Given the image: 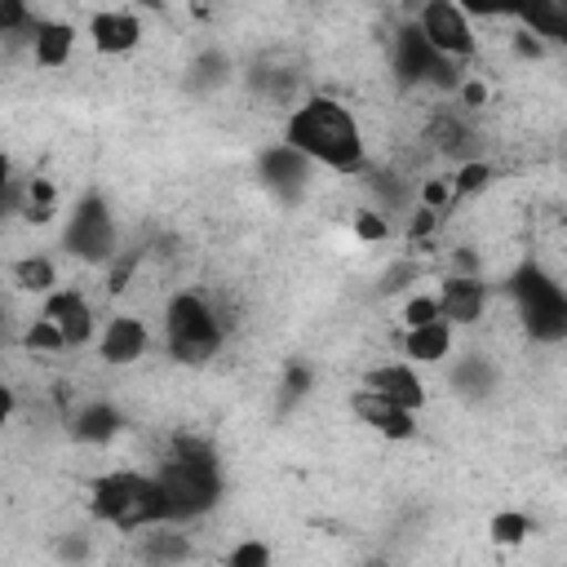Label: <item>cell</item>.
<instances>
[{"label":"cell","instance_id":"25","mask_svg":"<svg viewBox=\"0 0 567 567\" xmlns=\"http://www.w3.org/2000/svg\"><path fill=\"white\" fill-rule=\"evenodd\" d=\"M151 554L155 558H186V540L182 536H155L151 540Z\"/></svg>","mask_w":567,"mask_h":567},{"label":"cell","instance_id":"5","mask_svg":"<svg viewBox=\"0 0 567 567\" xmlns=\"http://www.w3.org/2000/svg\"><path fill=\"white\" fill-rule=\"evenodd\" d=\"M514 301L523 310V323L536 341H563L567 337V292L540 275L536 266L514 275Z\"/></svg>","mask_w":567,"mask_h":567},{"label":"cell","instance_id":"21","mask_svg":"<svg viewBox=\"0 0 567 567\" xmlns=\"http://www.w3.org/2000/svg\"><path fill=\"white\" fill-rule=\"evenodd\" d=\"M226 567H270V549L261 540H239L226 558Z\"/></svg>","mask_w":567,"mask_h":567},{"label":"cell","instance_id":"26","mask_svg":"<svg viewBox=\"0 0 567 567\" xmlns=\"http://www.w3.org/2000/svg\"><path fill=\"white\" fill-rule=\"evenodd\" d=\"M27 199H31V208H49V204H53V186H49L44 177H35V182L27 186Z\"/></svg>","mask_w":567,"mask_h":567},{"label":"cell","instance_id":"23","mask_svg":"<svg viewBox=\"0 0 567 567\" xmlns=\"http://www.w3.org/2000/svg\"><path fill=\"white\" fill-rule=\"evenodd\" d=\"M487 177H492L487 164H461V173L452 177V190H456V195H474V190L487 186Z\"/></svg>","mask_w":567,"mask_h":567},{"label":"cell","instance_id":"16","mask_svg":"<svg viewBox=\"0 0 567 567\" xmlns=\"http://www.w3.org/2000/svg\"><path fill=\"white\" fill-rule=\"evenodd\" d=\"M403 350H408V359H416V363H439V359H447V350H452V323H425V328H408V337H403Z\"/></svg>","mask_w":567,"mask_h":567},{"label":"cell","instance_id":"29","mask_svg":"<svg viewBox=\"0 0 567 567\" xmlns=\"http://www.w3.org/2000/svg\"><path fill=\"white\" fill-rule=\"evenodd\" d=\"M430 230H434V208H421V213L412 217L408 235H412V239H421V235H430Z\"/></svg>","mask_w":567,"mask_h":567},{"label":"cell","instance_id":"11","mask_svg":"<svg viewBox=\"0 0 567 567\" xmlns=\"http://www.w3.org/2000/svg\"><path fill=\"white\" fill-rule=\"evenodd\" d=\"M394 66L403 80H434L443 71V58L430 49V40L421 35V27H403L394 35Z\"/></svg>","mask_w":567,"mask_h":567},{"label":"cell","instance_id":"7","mask_svg":"<svg viewBox=\"0 0 567 567\" xmlns=\"http://www.w3.org/2000/svg\"><path fill=\"white\" fill-rule=\"evenodd\" d=\"M66 248L80 252L84 261H106L115 252V226H111V213H106V204L97 195L80 199V208L71 213Z\"/></svg>","mask_w":567,"mask_h":567},{"label":"cell","instance_id":"30","mask_svg":"<svg viewBox=\"0 0 567 567\" xmlns=\"http://www.w3.org/2000/svg\"><path fill=\"white\" fill-rule=\"evenodd\" d=\"M306 385H310V372L306 368H288V390L292 394H306Z\"/></svg>","mask_w":567,"mask_h":567},{"label":"cell","instance_id":"10","mask_svg":"<svg viewBox=\"0 0 567 567\" xmlns=\"http://www.w3.org/2000/svg\"><path fill=\"white\" fill-rule=\"evenodd\" d=\"M44 319L58 323V332L66 337V346H84V341L93 337V310H89V301H84L80 292H71V288L49 292Z\"/></svg>","mask_w":567,"mask_h":567},{"label":"cell","instance_id":"13","mask_svg":"<svg viewBox=\"0 0 567 567\" xmlns=\"http://www.w3.org/2000/svg\"><path fill=\"white\" fill-rule=\"evenodd\" d=\"M142 350H146V323L133 319V315L111 319L106 332H102V341H97V354L106 363H133V359H142Z\"/></svg>","mask_w":567,"mask_h":567},{"label":"cell","instance_id":"24","mask_svg":"<svg viewBox=\"0 0 567 567\" xmlns=\"http://www.w3.org/2000/svg\"><path fill=\"white\" fill-rule=\"evenodd\" d=\"M354 235H359V239H368V244H377V239H385V235H390V226H385L377 213H354Z\"/></svg>","mask_w":567,"mask_h":567},{"label":"cell","instance_id":"1","mask_svg":"<svg viewBox=\"0 0 567 567\" xmlns=\"http://www.w3.org/2000/svg\"><path fill=\"white\" fill-rule=\"evenodd\" d=\"M288 151L306 155V159H319L337 173H354L363 164V137H359V124L354 115L332 102V97H310L306 106H297L288 115Z\"/></svg>","mask_w":567,"mask_h":567},{"label":"cell","instance_id":"28","mask_svg":"<svg viewBox=\"0 0 567 567\" xmlns=\"http://www.w3.org/2000/svg\"><path fill=\"white\" fill-rule=\"evenodd\" d=\"M421 199H425V208H443V199H447V186L443 182H425V190H421Z\"/></svg>","mask_w":567,"mask_h":567},{"label":"cell","instance_id":"4","mask_svg":"<svg viewBox=\"0 0 567 567\" xmlns=\"http://www.w3.org/2000/svg\"><path fill=\"white\" fill-rule=\"evenodd\" d=\"M164 332H168V350L182 363H204L217 354L221 346V323L217 315L204 306V297L195 292H177L164 310Z\"/></svg>","mask_w":567,"mask_h":567},{"label":"cell","instance_id":"19","mask_svg":"<svg viewBox=\"0 0 567 567\" xmlns=\"http://www.w3.org/2000/svg\"><path fill=\"white\" fill-rule=\"evenodd\" d=\"M527 532H532V518H527V514L505 509V514L492 518V540H496V545H518V540H527Z\"/></svg>","mask_w":567,"mask_h":567},{"label":"cell","instance_id":"18","mask_svg":"<svg viewBox=\"0 0 567 567\" xmlns=\"http://www.w3.org/2000/svg\"><path fill=\"white\" fill-rule=\"evenodd\" d=\"M13 279L27 288V292H49L53 288V261L49 257H22L13 266Z\"/></svg>","mask_w":567,"mask_h":567},{"label":"cell","instance_id":"2","mask_svg":"<svg viewBox=\"0 0 567 567\" xmlns=\"http://www.w3.org/2000/svg\"><path fill=\"white\" fill-rule=\"evenodd\" d=\"M155 483H159V492H164V501H168V523H173V518H195V514H204V509L217 501V487H221L213 452H208L204 443H195V439H182V443L168 452V461H164V470L155 474Z\"/></svg>","mask_w":567,"mask_h":567},{"label":"cell","instance_id":"3","mask_svg":"<svg viewBox=\"0 0 567 567\" xmlns=\"http://www.w3.org/2000/svg\"><path fill=\"white\" fill-rule=\"evenodd\" d=\"M93 518L111 523V527H151V523H168V501L159 492L155 478L133 474V470H115L106 478L93 483Z\"/></svg>","mask_w":567,"mask_h":567},{"label":"cell","instance_id":"22","mask_svg":"<svg viewBox=\"0 0 567 567\" xmlns=\"http://www.w3.org/2000/svg\"><path fill=\"white\" fill-rule=\"evenodd\" d=\"M403 319H408V328L439 323V297H412V301L403 306Z\"/></svg>","mask_w":567,"mask_h":567},{"label":"cell","instance_id":"14","mask_svg":"<svg viewBox=\"0 0 567 567\" xmlns=\"http://www.w3.org/2000/svg\"><path fill=\"white\" fill-rule=\"evenodd\" d=\"M137 35H142V27H137L133 13L106 9V13L93 18V44H97L102 53H128V49L137 44Z\"/></svg>","mask_w":567,"mask_h":567},{"label":"cell","instance_id":"9","mask_svg":"<svg viewBox=\"0 0 567 567\" xmlns=\"http://www.w3.org/2000/svg\"><path fill=\"white\" fill-rule=\"evenodd\" d=\"M483 306H487V288L474 275L443 279V292H439V319L443 323H478Z\"/></svg>","mask_w":567,"mask_h":567},{"label":"cell","instance_id":"8","mask_svg":"<svg viewBox=\"0 0 567 567\" xmlns=\"http://www.w3.org/2000/svg\"><path fill=\"white\" fill-rule=\"evenodd\" d=\"M350 408H354V416H359L363 425H372V430L385 434V439H412V434H416L412 412L399 408V403H390V399L377 394V390H359V394L350 399Z\"/></svg>","mask_w":567,"mask_h":567},{"label":"cell","instance_id":"27","mask_svg":"<svg viewBox=\"0 0 567 567\" xmlns=\"http://www.w3.org/2000/svg\"><path fill=\"white\" fill-rule=\"evenodd\" d=\"M461 102H465V106H483V102H487V84L465 80V84H461Z\"/></svg>","mask_w":567,"mask_h":567},{"label":"cell","instance_id":"20","mask_svg":"<svg viewBox=\"0 0 567 567\" xmlns=\"http://www.w3.org/2000/svg\"><path fill=\"white\" fill-rule=\"evenodd\" d=\"M27 346H31V350H44V354H53V350H62V346H66V337L58 332V323H49V319H35V323L27 328Z\"/></svg>","mask_w":567,"mask_h":567},{"label":"cell","instance_id":"12","mask_svg":"<svg viewBox=\"0 0 567 567\" xmlns=\"http://www.w3.org/2000/svg\"><path fill=\"white\" fill-rule=\"evenodd\" d=\"M368 390L385 394L390 403H399V408H408V412H416V408L425 403V385L416 381V372H412L408 363H381V368H372V372H368Z\"/></svg>","mask_w":567,"mask_h":567},{"label":"cell","instance_id":"15","mask_svg":"<svg viewBox=\"0 0 567 567\" xmlns=\"http://www.w3.org/2000/svg\"><path fill=\"white\" fill-rule=\"evenodd\" d=\"M71 40H75V31H71L66 22H35V27H31L35 62L49 66V71H58V66L71 58Z\"/></svg>","mask_w":567,"mask_h":567},{"label":"cell","instance_id":"17","mask_svg":"<svg viewBox=\"0 0 567 567\" xmlns=\"http://www.w3.org/2000/svg\"><path fill=\"white\" fill-rule=\"evenodd\" d=\"M115 430H120V412H115L111 403H89V408H80V416H75V425H71V434H75L80 443H106V439H115Z\"/></svg>","mask_w":567,"mask_h":567},{"label":"cell","instance_id":"6","mask_svg":"<svg viewBox=\"0 0 567 567\" xmlns=\"http://www.w3.org/2000/svg\"><path fill=\"white\" fill-rule=\"evenodd\" d=\"M421 35L430 40V49L439 58H470L474 53V27H470V13L452 0H434L421 9Z\"/></svg>","mask_w":567,"mask_h":567}]
</instances>
